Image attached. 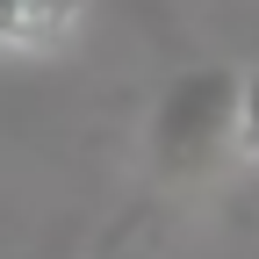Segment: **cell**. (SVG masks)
I'll list each match as a JSON object with an SVG mask.
<instances>
[{
  "label": "cell",
  "instance_id": "obj_3",
  "mask_svg": "<svg viewBox=\"0 0 259 259\" xmlns=\"http://www.w3.org/2000/svg\"><path fill=\"white\" fill-rule=\"evenodd\" d=\"M238 158L259 166V58L238 72Z\"/></svg>",
  "mask_w": 259,
  "mask_h": 259
},
{
  "label": "cell",
  "instance_id": "obj_1",
  "mask_svg": "<svg viewBox=\"0 0 259 259\" xmlns=\"http://www.w3.org/2000/svg\"><path fill=\"white\" fill-rule=\"evenodd\" d=\"M144 144H151L158 180H202L223 158H238V72L231 65L173 72L151 101Z\"/></svg>",
  "mask_w": 259,
  "mask_h": 259
},
{
  "label": "cell",
  "instance_id": "obj_4",
  "mask_svg": "<svg viewBox=\"0 0 259 259\" xmlns=\"http://www.w3.org/2000/svg\"><path fill=\"white\" fill-rule=\"evenodd\" d=\"M130 259H144V252H130Z\"/></svg>",
  "mask_w": 259,
  "mask_h": 259
},
{
  "label": "cell",
  "instance_id": "obj_2",
  "mask_svg": "<svg viewBox=\"0 0 259 259\" xmlns=\"http://www.w3.org/2000/svg\"><path fill=\"white\" fill-rule=\"evenodd\" d=\"M94 0H0V58H58L87 29Z\"/></svg>",
  "mask_w": 259,
  "mask_h": 259
}]
</instances>
